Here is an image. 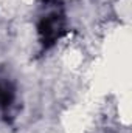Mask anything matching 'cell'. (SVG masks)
I'll list each match as a JSON object with an SVG mask.
<instances>
[{"instance_id": "7a4b0ae2", "label": "cell", "mask_w": 132, "mask_h": 133, "mask_svg": "<svg viewBox=\"0 0 132 133\" xmlns=\"http://www.w3.org/2000/svg\"><path fill=\"white\" fill-rule=\"evenodd\" d=\"M14 101V87L6 77H0V108H8Z\"/></svg>"}, {"instance_id": "6da1fadb", "label": "cell", "mask_w": 132, "mask_h": 133, "mask_svg": "<svg viewBox=\"0 0 132 133\" xmlns=\"http://www.w3.org/2000/svg\"><path fill=\"white\" fill-rule=\"evenodd\" d=\"M64 14L58 9H50L47 11L40 20H39V26L37 31L40 36V40L44 45H51L55 43L64 33Z\"/></svg>"}]
</instances>
